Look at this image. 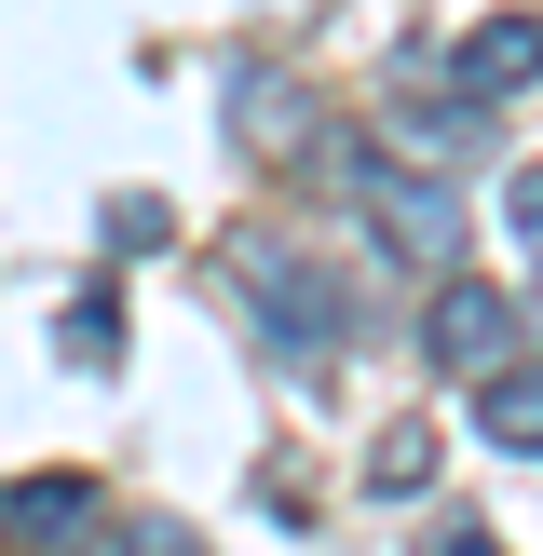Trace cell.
I'll list each match as a JSON object with an SVG mask.
<instances>
[{"label":"cell","mask_w":543,"mask_h":556,"mask_svg":"<svg viewBox=\"0 0 543 556\" xmlns=\"http://www.w3.org/2000/svg\"><path fill=\"white\" fill-rule=\"evenodd\" d=\"M367 489H380V503H421V489H434V434H421V421H394V434L367 448Z\"/></svg>","instance_id":"9"},{"label":"cell","mask_w":543,"mask_h":556,"mask_svg":"<svg viewBox=\"0 0 543 556\" xmlns=\"http://www.w3.org/2000/svg\"><path fill=\"white\" fill-rule=\"evenodd\" d=\"M286 123H313V96H299V81H258V68H244V81H231V136H244V150H286Z\"/></svg>","instance_id":"7"},{"label":"cell","mask_w":543,"mask_h":556,"mask_svg":"<svg viewBox=\"0 0 543 556\" xmlns=\"http://www.w3.org/2000/svg\"><path fill=\"white\" fill-rule=\"evenodd\" d=\"M244 299H258L272 353H299V367H326V353H340V326H353V299L326 286L313 258H286V244H258V258H244Z\"/></svg>","instance_id":"1"},{"label":"cell","mask_w":543,"mask_h":556,"mask_svg":"<svg viewBox=\"0 0 543 556\" xmlns=\"http://www.w3.org/2000/svg\"><path fill=\"white\" fill-rule=\"evenodd\" d=\"M449 81H462V96H516V81H543V14H489V27H462Z\"/></svg>","instance_id":"5"},{"label":"cell","mask_w":543,"mask_h":556,"mask_svg":"<svg viewBox=\"0 0 543 556\" xmlns=\"http://www.w3.org/2000/svg\"><path fill=\"white\" fill-rule=\"evenodd\" d=\"M434 556H503V543H489V530H449V543H434Z\"/></svg>","instance_id":"13"},{"label":"cell","mask_w":543,"mask_h":556,"mask_svg":"<svg viewBox=\"0 0 543 556\" xmlns=\"http://www.w3.org/2000/svg\"><path fill=\"white\" fill-rule=\"evenodd\" d=\"M340 177H353V204H367L380 231L407 244V258H449V244H462V204H449L434 177H407V163H380V150H353Z\"/></svg>","instance_id":"2"},{"label":"cell","mask_w":543,"mask_h":556,"mask_svg":"<svg viewBox=\"0 0 543 556\" xmlns=\"http://www.w3.org/2000/svg\"><path fill=\"white\" fill-rule=\"evenodd\" d=\"M476 421H489V448H543V353H503L476 380Z\"/></svg>","instance_id":"6"},{"label":"cell","mask_w":543,"mask_h":556,"mask_svg":"<svg viewBox=\"0 0 543 556\" xmlns=\"http://www.w3.org/2000/svg\"><path fill=\"white\" fill-rule=\"evenodd\" d=\"M54 340H68V367H123V299H109V286H81L68 313H54Z\"/></svg>","instance_id":"8"},{"label":"cell","mask_w":543,"mask_h":556,"mask_svg":"<svg viewBox=\"0 0 543 556\" xmlns=\"http://www.w3.org/2000/svg\"><path fill=\"white\" fill-rule=\"evenodd\" d=\"M81 530H96V489H81V476H14V489H0V543L68 556Z\"/></svg>","instance_id":"4"},{"label":"cell","mask_w":543,"mask_h":556,"mask_svg":"<svg viewBox=\"0 0 543 556\" xmlns=\"http://www.w3.org/2000/svg\"><path fill=\"white\" fill-rule=\"evenodd\" d=\"M109 244H123V258H150V244H177V217H163L150 190H123V204H109Z\"/></svg>","instance_id":"10"},{"label":"cell","mask_w":543,"mask_h":556,"mask_svg":"<svg viewBox=\"0 0 543 556\" xmlns=\"http://www.w3.org/2000/svg\"><path fill=\"white\" fill-rule=\"evenodd\" d=\"M421 340H434V367H462V380H489L516 353V299H489V286H434V313H421Z\"/></svg>","instance_id":"3"},{"label":"cell","mask_w":543,"mask_h":556,"mask_svg":"<svg viewBox=\"0 0 543 556\" xmlns=\"http://www.w3.org/2000/svg\"><path fill=\"white\" fill-rule=\"evenodd\" d=\"M123 556H204V543H190L177 516H136V530H123Z\"/></svg>","instance_id":"11"},{"label":"cell","mask_w":543,"mask_h":556,"mask_svg":"<svg viewBox=\"0 0 543 556\" xmlns=\"http://www.w3.org/2000/svg\"><path fill=\"white\" fill-rule=\"evenodd\" d=\"M503 217H516V231H530V244H543V163H530V177H516V190H503Z\"/></svg>","instance_id":"12"}]
</instances>
